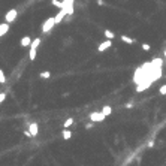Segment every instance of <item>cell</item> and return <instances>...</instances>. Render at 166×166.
I'll use <instances>...</instances> for the list:
<instances>
[{
    "label": "cell",
    "instance_id": "cell-1",
    "mask_svg": "<svg viewBox=\"0 0 166 166\" xmlns=\"http://www.w3.org/2000/svg\"><path fill=\"white\" fill-rule=\"evenodd\" d=\"M56 18L54 17H49V18H46L44 23H42V32L44 33H49L51 30H53L54 27H56Z\"/></svg>",
    "mask_w": 166,
    "mask_h": 166
},
{
    "label": "cell",
    "instance_id": "cell-2",
    "mask_svg": "<svg viewBox=\"0 0 166 166\" xmlns=\"http://www.w3.org/2000/svg\"><path fill=\"white\" fill-rule=\"evenodd\" d=\"M63 9L66 11V14L70 17L75 12V0H63Z\"/></svg>",
    "mask_w": 166,
    "mask_h": 166
},
{
    "label": "cell",
    "instance_id": "cell-3",
    "mask_svg": "<svg viewBox=\"0 0 166 166\" xmlns=\"http://www.w3.org/2000/svg\"><path fill=\"white\" fill-rule=\"evenodd\" d=\"M105 118H106V115L102 111H93L90 114V120L93 123H102V121H105Z\"/></svg>",
    "mask_w": 166,
    "mask_h": 166
},
{
    "label": "cell",
    "instance_id": "cell-4",
    "mask_svg": "<svg viewBox=\"0 0 166 166\" xmlns=\"http://www.w3.org/2000/svg\"><path fill=\"white\" fill-rule=\"evenodd\" d=\"M17 17H18V11L17 9H9L5 14V21L11 24V23H14L17 20Z\"/></svg>",
    "mask_w": 166,
    "mask_h": 166
},
{
    "label": "cell",
    "instance_id": "cell-5",
    "mask_svg": "<svg viewBox=\"0 0 166 166\" xmlns=\"http://www.w3.org/2000/svg\"><path fill=\"white\" fill-rule=\"evenodd\" d=\"M111 46H112V41H111V39H106V41H103L102 44H99L97 51H99V53H105V51H106L108 48H111Z\"/></svg>",
    "mask_w": 166,
    "mask_h": 166
},
{
    "label": "cell",
    "instance_id": "cell-6",
    "mask_svg": "<svg viewBox=\"0 0 166 166\" xmlns=\"http://www.w3.org/2000/svg\"><path fill=\"white\" fill-rule=\"evenodd\" d=\"M29 130H30V133H32L33 138L37 136V135H39V124H37L36 121L30 123V124H29Z\"/></svg>",
    "mask_w": 166,
    "mask_h": 166
},
{
    "label": "cell",
    "instance_id": "cell-7",
    "mask_svg": "<svg viewBox=\"0 0 166 166\" xmlns=\"http://www.w3.org/2000/svg\"><path fill=\"white\" fill-rule=\"evenodd\" d=\"M66 17H68V14H66V11H65V9L61 8V9H60V11L57 12V15L54 17V18H56V24H60V23H61L63 20H65Z\"/></svg>",
    "mask_w": 166,
    "mask_h": 166
},
{
    "label": "cell",
    "instance_id": "cell-8",
    "mask_svg": "<svg viewBox=\"0 0 166 166\" xmlns=\"http://www.w3.org/2000/svg\"><path fill=\"white\" fill-rule=\"evenodd\" d=\"M9 27H11V25H9V23H6V21L0 24V37L5 36V34L9 32Z\"/></svg>",
    "mask_w": 166,
    "mask_h": 166
},
{
    "label": "cell",
    "instance_id": "cell-9",
    "mask_svg": "<svg viewBox=\"0 0 166 166\" xmlns=\"http://www.w3.org/2000/svg\"><path fill=\"white\" fill-rule=\"evenodd\" d=\"M21 46H24V48H27V46H30L32 45V37L30 36H24V37H21Z\"/></svg>",
    "mask_w": 166,
    "mask_h": 166
},
{
    "label": "cell",
    "instance_id": "cell-10",
    "mask_svg": "<svg viewBox=\"0 0 166 166\" xmlns=\"http://www.w3.org/2000/svg\"><path fill=\"white\" fill-rule=\"evenodd\" d=\"M42 44V39L41 37H34V39L32 41V45L29 46V48H33V49H37V46H39Z\"/></svg>",
    "mask_w": 166,
    "mask_h": 166
},
{
    "label": "cell",
    "instance_id": "cell-11",
    "mask_svg": "<svg viewBox=\"0 0 166 166\" xmlns=\"http://www.w3.org/2000/svg\"><path fill=\"white\" fill-rule=\"evenodd\" d=\"M120 39H121L124 44H129V45H130V44H135V39H133V37H129L127 34H121Z\"/></svg>",
    "mask_w": 166,
    "mask_h": 166
},
{
    "label": "cell",
    "instance_id": "cell-12",
    "mask_svg": "<svg viewBox=\"0 0 166 166\" xmlns=\"http://www.w3.org/2000/svg\"><path fill=\"white\" fill-rule=\"evenodd\" d=\"M103 34H105L106 39H111V41L115 37V33H114L112 30H109V29H105V30H103Z\"/></svg>",
    "mask_w": 166,
    "mask_h": 166
},
{
    "label": "cell",
    "instance_id": "cell-13",
    "mask_svg": "<svg viewBox=\"0 0 166 166\" xmlns=\"http://www.w3.org/2000/svg\"><path fill=\"white\" fill-rule=\"evenodd\" d=\"M61 138L65 139V141H68V139H70V138H72V132H70L69 129H65V130L61 132Z\"/></svg>",
    "mask_w": 166,
    "mask_h": 166
},
{
    "label": "cell",
    "instance_id": "cell-14",
    "mask_svg": "<svg viewBox=\"0 0 166 166\" xmlns=\"http://www.w3.org/2000/svg\"><path fill=\"white\" fill-rule=\"evenodd\" d=\"M100 111H102V112H103V114H105V115H106V117H108V115H111V114H112V108H111L109 105H105V106H103V108H102Z\"/></svg>",
    "mask_w": 166,
    "mask_h": 166
},
{
    "label": "cell",
    "instance_id": "cell-15",
    "mask_svg": "<svg viewBox=\"0 0 166 166\" xmlns=\"http://www.w3.org/2000/svg\"><path fill=\"white\" fill-rule=\"evenodd\" d=\"M51 3H53V6H56L58 9L63 8V0H51Z\"/></svg>",
    "mask_w": 166,
    "mask_h": 166
},
{
    "label": "cell",
    "instance_id": "cell-16",
    "mask_svg": "<svg viewBox=\"0 0 166 166\" xmlns=\"http://www.w3.org/2000/svg\"><path fill=\"white\" fill-rule=\"evenodd\" d=\"M39 76H41L42 79H48V78H51V72L44 70V72H41V73H39Z\"/></svg>",
    "mask_w": 166,
    "mask_h": 166
},
{
    "label": "cell",
    "instance_id": "cell-17",
    "mask_svg": "<svg viewBox=\"0 0 166 166\" xmlns=\"http://www.w3.org/2000/svg\"><path fill=\"white\" fill-rule=\"evenodd\" d=\"M72 124H73V118H68V120H65V123H63V127H65V129H69Z\"/></svg>",
    "mask_w": 166,
    "mask_h": 166
},
{
    "label": "cell",
    "instance_id": "cell-18",
    "mask_svg": "<svg viewBox=\"0 0 166 166\" xmlns=\"http://www.w3.org/2000/svg\"><path fill=\"white\" fill-rule=\"evenodd\" d=\"M36 49H33V48H30V51H29V58L32 60V61H34V58H36Z\"/></svg>",
    "mask_w": 166,
    "mask_h": 166
},
{
    "label": "cell",
    "instance_id": "cell-19",
    "mask_svg": "<svg viewBox=\"0 0 166 166\" xmlns=\"http://www.w3.org/2000/svg\"><path fill=\"white\" fill-rule=\"evenodd\" d=\"M6 82V76H5V72L0 69V84H5Z\"/></svg>",
    "mask_w": 166,
    "mask_h": 166
},
{
    "label": "cell",
    "instance_id": "cell-20",
    "mask_svg": "<svg viewBox=\"0 0 166 166\" xmlns=\"http://www.w3.org/2000/svg\"><path fill=\"white\" fill-rule=\"evenodd\" d=\"M159 93H160L162 96H166V84H165V85H160V88H159Z\"/></svg>",
    "mask_w": 166,
    "mask_h": 166
},
{
    "label": "cell",
    "instance_id": "cell-21",
    "mask_svg": "<svg viewBox=\"0 0 166 166\" xmlns=\"http://www.w3.org/2000/svg\"><path fill=\"white\" fill-rule=\"evenodd\" d=\"M141 48H142L144 51H147V53H148V51L151 49V46H150L148 44H142V45H141Z\"/></svg>",
    "mask_w": 166,
    "mask_h": 166
},
{
    "label": "cell",
    "instance_id": "cell-22",
    "mask_svg": "<svg viewBox=\"0 0 166 166\" xmlns=\"http://www.w3.org/2000/svg\"><path fill=\"white\" fill-rule=\"evenodd\" d=\"M5 99H6V93H0V105L5 102Z\"/></svg>",
    "mask_w": 166,
    "mask_h": 166
},
{
    "label": "cell",
    "instance_id": "cell-23",
    "mask_svg": "<svg viewBox=\"0 0 166 166\" xmlns=\"http://www.w3.org/2000/svg\"><path fill=\"white\" fill-rule=\"evenodd\" d=\"M24 136H25V138H33L32 133H30V130H25V132H24Z\"/></svg>",
    "mask_w": 166,
    "mask_h": 166
},
{
    "label": "cell",
    "instance_id": "cell-24",
    "mask_svg": "<svg viewBox=\"0 0 166 166\" xmlns=\"http://www.w3.org/2000/svg\"><path fill=\"white\" fill-rule=\"evenodd\" d=\"M91 127H93V121H91V123H87V124H85V129H91Z\"/></svg>",
    "mask_w": 166,
    "mask_h": 166
},
{
    "label": "cell",
    "instance_id": "cell-25",
    "mask_svg": "<svg viewBox=\"0 0 166 166\" xmlns=\"http://www.w3.org/2000/svg\"><path fill=\"white\" fill-rule=\"evenodd\" d=\"M153 147H154V141H150L148 142V148H153Z\"/></svg>",
    "mask_w": 166,
    "mask_h": 166
},
{
    "label": "cell",
    "instance_id": "cell-26",
    "mask_svg": "<svg viewBox=\"0 0 166 166\" xmlns=\"http://www.w3.org/2000/svg\"><path fill=\"white\" fill-rule=\"evenodd\" d=\"M97 5H99V6H103L105 2H103V0H97Z\"/></svg>",
    "mask_w": 166,
    "mask_h": 166
},
{
    "label": "cell",
    "instance_id": "cell-27",
    "mask_svg": "<svg viewBox=\"0 0 166 166\" xmlns=\"http://www.w3.org/2000/svg\"><path fill=\"white\" fill-rule=\"evenodd\" d=\"M132 106H133V103H126V108H127V109H130Z\"/></svg>",
    "mask_w": 166,
    "mask_h": 166
}]
</instances>
